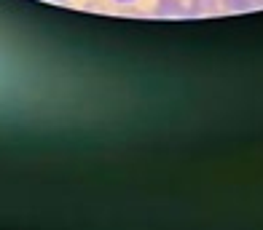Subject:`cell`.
<instances>
[{"instance_id": "cell-1", "label": "cell", "mask_w": 263, "mask_h": 230, "mask_svg": "<svg viewBox=\"0 0 263 230\" xmlns=\"http://www.w3.org/2000/svg\"><path fill=\"white\" fill-rule=\"evenodd\" d=\"M156 14L159 16H183V14H194V11H191V0H159Z\"/></svg>"}, {"instance_id": "cell-2", "label": "cell", "mask_w": 263, "mask_h": 230, "mask_svg": "<svg viewBox=\"0 0 263 230\" xmlns=\"http://www.w3.org/2000/svg\"><path fill=\"white\" fill-rule=\"evenodd\" d=\"M226 8H231V11H250V8H255L260 6V0H223Z\"/></svg>"}, {"instance_id": "cell-3", "label": "cell", "mask_w": 263, "mask_h": 230, "mask_svg": "<svg viewBox=\"0 0 263 230\" xmlns=\"http://www.w3.org/2000/svg\"><path fill=\"white\" fill-rule=\"evenodd\" d=\"M218 6V0H191V11L194 14H210Z\"/></svg>"}, {"instance_id": "cell-4", "label": "cell", "mask_w": 263, "mask_h": 230, "mask_svg": "<svg viewBox=\"0 0 263 230\" xmlns=\"http://www.w3.org/2000/svg\"><path fill=\"white\" fill-rule=\"evenodd\" d=\"M116 3H135V0H116Z\"/></svg>"}, {"instance_id": "cell-5", "label": "cell", "mask_w": 263, "mask_h": 230, "mask_svg": "<svg viewBox=\"0 0 263 230\" xmlns=\"http://www.w3.org/2000/svg\"><path fill=\"white\" fill-rule=\"evenodd\" d=\"M54 3H62V0H54Z\"/></svg>"}, {"instance_id": "cell-6", "label": "cell", "mask_w": 263, "mask_h": 230, "mask_svg": "<svg viewBox=\"0 0 263 230\" xmlns=\"http://www.w3.org/2000/svg\"><path fill=\"white\" fill-rule=\"evenodd\" d=\"M260 3H263V0H260Z\"/></svg>"}]
</instances>
